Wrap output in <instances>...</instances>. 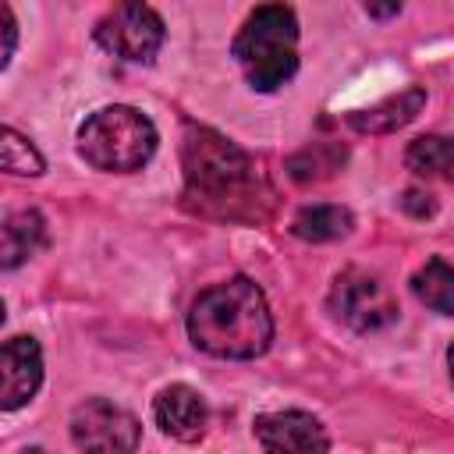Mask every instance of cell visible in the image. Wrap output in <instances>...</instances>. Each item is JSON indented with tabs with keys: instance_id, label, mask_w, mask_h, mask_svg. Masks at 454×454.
<instances>
[{
	"instance_id": "1",
	"label": "cell",
	"mask_w": 454,
	"mask_h": 454,
	"mask_svg": "<svg viewBox=\"0 0 454 454\" xmlns=\"http://www.w3.org/2000/svg\"><path fill=\"white\" fill-rule=\"evenodd\" d=\"M184 199L192 209L220 220H262L270 213V188L252 156L209 128L184 135Z\"/></svg>"
},
{
	"instance_id": "2",
	"label": "cell",
	"mask_w": 454,
	"mask_h": 454,
	"mask_svg": "<svg viewBox=\"0 0 454 454\" xmlns=\"http://www.w3.org/2000/svg\"><path fill=\"white\" fill-rule=\"evenodd\" d=\"M188 337L216 358H255L273 340V319L262 291L248 277L202 291L188 312Z\"/></svg>"
},
{
	"instance_id": "3",
	"label": "cell",
	"mask_w": 454,
	"mask_h": 454,
	"mask_svg": "<svg viewBox=\"0 0 454 454\" xmlns=\"http://www.w3.org/2000/svg\"><path fill=\"white\" fill-rule=\"evenodd\" d=\"M234 57L248 78L252 89L273 92L298 71V21L294 11L284 4H262L255 7L238 39Z\"/></svg>"
},
{
	"instance_id": "4",
	"label": "cell",
	"mask_w": 454,
	"mask_h": 454,
	"mask_svg": "<svg viewBox=\"0 0 454 454\" xmlns=\"http://www.w3.org/2000/svg\"><path fill=\"white\" fill-rule=\"evenodd\" d=\"M78 153L96 170L128 174L156 153V128L135 106H103L78 128Z\"/></svg>"
},
{
	"instance_id": "5",
	"label": "cell",
	"mask_w": 454,
	"mask_h": 454,
	"mask_svg": "<svg viewBox=\"0 0 454 454\" xmlns=\"http://www.w3.org/2000/svg\"><path fill=\"white\" fill-rule=\"evenodd\" d=\"M138 436V419L106 397H89L71 415V440L85 454H131Z\"/></svg>"
},
{
	"instance_id": "6",
	"label": "cell",
	"mask_w": 454,
	"mask_h": 454,
	"mask_svg": "<svg viewBox=\"0 0 454 454\" xmlns=\"http://www.w3.org/2000/svg\"><path fill=\"white\" fill-rule=\"evenodd\" d=\"M96 43L103 50H110L121 60H135L145 64L156 57V50L163 46V21L153 7L142 4H121L110 14L99 18L96 25Z\"/></svg>"
},
{
	"instance_id": "7",
	"label": "cell",
	"mask_w": 454,
	"mask_h": 454,
	"mask_svg": "<svg viewBox=\"0 0 454 454\" xmlns=\"http://www.w3.org/2000/svg\"><path fill=\"white\" fill-rule=\"evenodd\" d=\"M330 305H333L337 319L358 333L380 330L397 319V301L387 291V284H380L372 273H362V270H348L333 280Z\"/></svg>"
},
{
	"instance_id": "8",
	"label": "cell",
	"mask_w": 454,
	"mask_h": 454,
	"mask_svg": "<svg viewBox=\"0 0 454 454\" xmlns=\"http://www.w3.org/2000/svg\"><path fill=\"white\" fill-rule=\"evenodd\" d=\"M255 440L266 454H326L330 436L309 411H273L255 419Z\"/></svg>"
},
{
	"instance_id": "9",
	"label": "cell",
	"mask_w": 454,
	"mask_h": 454,
	"mask_svg": "<svg viewBox=\"0 0 454 454\" xmlns=\"http://www.w3.org/2000/svg\"><path fill=\"white\" fill-rule=\"evenodd\" d=\"M43 383V351L32 337H11L0 351V404L21 408Z\"/></svg>"
},
{
	"instance_id": "10",
	"label": "cell",
	"mask_w": 454,
	"mask_h": 454,
	"mask_svg": "<svg viewBox=\"0 0 454 454\" xmlns=\"http://www.w3.org/2000/svg\"><path fill=\"white\" fill-rule=\"evenodd\" d=\"M153 415H156V426L167 436L181 440V443H195L206 433V419H209L206 401L199 397V390H192L184 383L163 387L153 401Z\"/></svg>"
},
{
	"instance_id": "11",
	"label": "cell",
	"mask_w": 454,
	"mask_h": 454,
	"mask_svg": "<svg viewBox=\"0 0 454 454\" xmlns=\"http://www.w3.org/2000/svg\"><path fill=\"white\" fill-rule=\"evenodd\" d=\"M422 106H426V92L419 85H408V89H401V92H394V96H387L365 110H355L348 117V124L362 135H390V131L404 128L408 121H415V114Z\"/></svg>"
},
{
	"instance_id": "12",
	"label": "cell",
	"mask_w": 454,
	"mask_h": 454,
	"mask_svg": "<svg viewBox=\"0 0 454 454\" xmlns=\"http://www.w3.org/2000/svg\"><path fill=\"white\" fill-rule=\"evenodd\" d=\"M46 241V223L35 209H21L11 213L4 220V238H0V262L7 270H14L18 262H25L32 252H39Z\"/></svg>"
},
{
	"instance_id": "13",
	"label": "cell",
	"mask_w": 454,
	"mask_h": 454,
	"mask_svg": "<svg viewBox=\"0 0 454 454\" xmlns=\"http://www.w3.org/2000/svg\"><path fill=\"white\" fill-rule=\"evenodd\" d=\"M411 291L422 305H429L440 316H454V266L443 259H429L415 277Z\"/></svg>"
},
{
	"instance_id": "14",
	"label": "cell",
	"mask_w": 454,
	"mask_h": 454,
	"mask_svg": "<svg viewBox=\"0 0 454 454\" xmlns=\"http://www.w3.org/2000/svg\"><path fill=\"white\" fill-rule=\"evenodd\" d=\"M404 163L422 174V177H440V181H454V138L443 135H422L408 145Z\"/></svg>"
},
{
	"instance_id": "15",
	"label": "cell",
	"mask_w": 454,
	"mask_h": 454,
	"mask_svg": "<svg viewBox=\"0 0 454 454\" xmlns=\"http://www.w3.org/2000/svg\"><path fill=\"white\" fill-rule=\"evenodd\" d=\"M291 231L301 241H333L351 231V213L344 206H305L291 220Z\"/></svg>"
},
{
	"instance_id": "16",
	"label": "cell",
	"mask_w": 454,
	"mask_h": 454,
	"mask_svg": "<svg viewBox=\"0 0 454 454\" xmlns=\"http://www.w3.org/2000/svg\"><path fill=\"white\" fill-rule=\"evenodd\" d=\"M344 163V149L333 145V142H316L309 149H301L298 156H291L287 170L294 181H319V177H330L337 167Z\"/></svg>"
},
{
	"instance_id": "17",
	"label": "cell",
	"mask_w": 454,
	"mask_h": 454,
	"mask_svg": "<svg viewBox=\"0 0 454 454\" xmlns=\"http://www.w3.org/2000/svg\"><path fill=\"white\" fill-rule=\"evenodd\" d=\"M0 163H4V170H11V174H39V170H43V156H39L14 128H4Z\"/></svg>"
},
{
	"instance_id": "18",
	"label": "cell",
	"mask_w": 454,
	"mask_h": 454,
	"mask_svg": "<svg viewBox=\"0 0 454 454\" xmlns=\"http://www.w3.org/2000/svg\"><path fill=\"white\" fill-rule=\"evenodd\" d=\"M0 39H4V46H0V67H7L11 64V53H14V43H18V25H14V14H11L7 4H0Z\"/></svg>"
},
{
	"instance_id": "19",
	"label": "cell",
	"mask_w": 454,
	"mask_h": 454,
	"mask_svg": "<svg viewBox=\"0 0 454 454\" xmlns=\"http://www.w3.org/2000/svg\"><path fill=\"white\" fill-rule=\"evenodd\" d=\"M401 206H404L411 216H429V213L436 209V202H433L426 192H419V188H408L404 199H401Z\"/></svg>"
},
{
	"instance_id": "20",
	"label": "cell",
	"mask_w": 454,
	"mask_h": 454,
	"mask_svg": "<svg viewBox=\"0 0 454 454\" xmlns=\"http://www.w3.org/2000/svg\"><path fill=\"white\" fill-rule=\"evenodd\" d=\"M365 11H369V14H376V18H387V14H397L401 7H397V4H390V7H365Z\"/></svg>"
},
{
	"instance_id": "21",
	"label": "cell",
	"mask_w": 454,
	"mask_h": 454,
	"mask_svg": "<svg viewBox=\"0 0 454 454\" xmlns=\"http://www.w3.org/2000/svg\"><path fill=\"white\" fill-rule=\"evenodd\" d=\"M447 365H450V380H454V344L447 348Z\"/></svg>"
}]
</instances>
